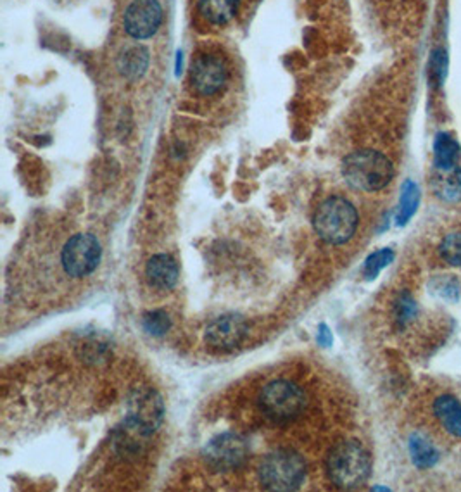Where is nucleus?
I'll use <instances>...</instances> for the list:
<instances>
[{"mask_svg": "<svg viewBox=\"0 0 461 492\" xmlns=\"http://www.w3.org/2000/svg\"><path fill=\"white\" fill-rule=\"evenodd\" d=\"M432 189L435 196L446 202H460L461 200V166L435 168L432 171Z\"/></svg>", "mask_w": 461, "mask_h": 492, "instance_id": "obj_12", "label": "nucleus"}, {"mask_svg": "<svg viewBox=\"0 0 461 492\" xmlns=\"http://www.w3.org/2000/svg\"><path fill=\"white\" fill-rule=\"evenodd\" d=\"M434 413L439 424L455 437H461V404L453 395H441L434 402Z\"/></svg>", "mask_w": 461, "mask_h": 492, "instance_id": "obj_15", "label": "nucleus"}, {"mask_svg": "<svg viewBox=\"0 0 461 492\" xmlns=\"http://www.w3.org/2000/svg\"><path fill=\"white\" fill-rule=\"evenodd\" d=\"M247 325L238 315H223L206 328V342L218 351H230L246 337Z\"/></svg>", "mask_w": 461, "mask_h": 492, "instance_id": "obj_11", "label": "nucleus"}, {"mask_svg": "<svg viewBox=\"0 0 461 492\" xmlns=\"http://www.w3.org/2000/svg\"><path fill=\"white\" fill-rule=\"evenodd\" d=\"M100 256L99 240L92 233H78L67 240L61 260L69 277L83 278L98 269Z\"/></svg>", "mask_w": 461, "mask_h": 492, "instance_id": "obj_7", "label": "nucleus"}, {"mask_svg": "<svg viewBox=\"0 0 461 492\" xmlns=\"http://www.w3.org/2000/svg\"><path fill=\"white\" fill-rule=\"evenodd\" d=\"M417 302L415 299L410 294H401L399 299L395 301V320L401 324V325H406L410 324L415 316H417Z\"/></svg>", "mask_w": 461, "mask_h": 492, "instance_id": "obj_24", "label": "nucleus"}, {"mask_svg": "<svg viewBox=\"0 0 461 492\" xmlns=\"http://www.w3.org/2000/svg\"><path fill=\"white\" fill-rule=\"evenodd\" d=\"M249 457V444L237 433H222L207 442L204 458L216 470H233Z\"/></svg>", "mask_w": 461, "mask_h": 492, "instance_id": "obj_8", "label": "nucleus"}, {"mask_svg": "<svg viewBox=\"0 0 461 492\" xmlns=\"http://www.w3.org/2000/svg\"><path fill=\"white\" fill-rule=\"evenodd\" d=\"M461 145L451 133H437L434 140V166L448 168L460 161Z\"/></svg>", "mask_w": 461, "mask_h": 492, "instance_id": "obj_17", "label": "nucleus"}, {"mask_svg": "<svg viewBox=\"0 0 461 492\" xmlns=\"http://www.w3.org/2000/svg\"><path fill=\"white\" fill-rule=\"evenodd\" d=\"M410 455L413 459V465L422 470L432 468L439 461V451L434 446V442L427 435L418 432L410 437Z\"/></svg>", "mask_w": 461, "mask_h": 492, "instance_id": "obj_18", "label": "nucleus"}, {"mask_svg": "<svg viewBox=\"0 0 461 492\" xmlns=\"http://www.w3.org/2000/svg\"><path fill=\"white\" fill-rule=\"evenodd\" d=\"M313 225L324 242L332 246L346 244L358 229L356 207L344 197H330L316 209Z\"/></svg>", "mask_w": 461, "mask_h": 492, "instance_id": "obj_3", "label": "nucleus"}, {"mask_svg": "<svg viewBox=\"0 0 461 492\" xmlns=\"http://www.w3.org/2000/svg\"><path fill=\"white\" fill-rule=\"evenodd\" d=\"M395 262V251L393 249H380L377 253H373L371 256H368V260L364 262V277L368 280L375 278L386 266H389Z\"/></svg>", "mask_w": 461, "mask_h": 492, "instance_id": "obj_22", "label": "nucleus"}, {"mask_svg": "<svg viewBox=\"0 0 461 492\" xmlns=\"http://www.w3.org/2000/svg\"><path fill=\"white\" fill-rule=\"evenodd\" d=\"M147 67H149V51L142 45L127 49L118 59L120 73L129 80H138L140 76L145 74Z\"/></svg>", "mask_w": 461, "mask_h": 492, "instance_id": "obj_16", "label": "nucleus"}, {"mask_svg": "<svg viewBox=\"0 0 461 492\" xmlns=\"http://www.w3.org/2000/svg\"><path fill=\"white\" fill-rule=\"evenodd\" d=\"M163 23V9L158 0H133L125 12V30L135 40L151 38Z\"/></svg>", "mask_w": 461, "mask_h": 492, "instance_id": "obj_9", "label": "nucleus"}, {"mask_svg": "<svg viewBox=\"0 0 461 492\" xmlns=\"http://www.w3.org/2000/svg\"><path fill=\"white\" fill-rule=\"evenodd\" d=\"M171 327V322L168 318L165 311H152V313H147L144 316V328L145 332H149L151 335H163Z\"/></svg>", "mask_w": 461, "mask_h": 492, "instance_id": "obj_25", "label": "nucleus"}, {"mask_svg": "<svg viewBox=\"0 0 461 492\" xmlns=\"http://www.w3.org/2000/svg\"><path fill=\"white\" fill-rule=\"evenodd\" d=\"M439 254L451 266L461 268V233H449L439 246Z\"/></svg>", "mask_w": 461, "mask_h": 492, "instance_id": "obj_21", "label": "nucleus"}, {"mask_svg": "<svg viewBox=\"0 0 461 492\" xmlns=\"http://www.w3.org/2000/svg\"><path fill=\"white\" fill-rule=\"evenodd\" d=\"M318 342H320L322 346H325V348L332 344V333H330L327 325H322V327H320V332H318Z\"/></svg>", "mask_w": 461, "mask_h": 492, "instance_id": "obj_26", "label": "nucleus"}, {"mask_svg": "<svg viewBox=\"0 0 461 492\" xmlns=\"http://www.w3.org/2000/svg\"><path fill=\"white\" fill-rule=\"evenodd\" d=\"M420 204V189L415 182L406 180L401 189V199H399V209H397V225H406L417 213Z\"/></svg>", "mask_w": 461, "mask_h": 492, "instance_id": "obj_19", "label": "nucleus"}, {"mask_svg": "<svg viewBox=\"0 0 461 492\" xmlns=\"http://www.w3.org/2000/svg\"><path fill=\"white\" fill-rule=\"evenodd\" d=\"M342 176L355 191L377 192L391 184L395 166L382 152L362 149L346 156L342 161Z\"/></svg>", "mask_w": 461, "mask_h": 492, "instance_id": "obj_1", "label": "nucleus"}, {"mask_svg": "<svg viewBox=\"0 0 461 492\" xmlns=\"http://www.w3.org/2000/svg\"><path fill=\"white\" fill-rule=\"evenodd\" d=\"M145 273H147L149 284L158 289H163V291L173 289L180 277L178 264L168 254H158V256L151 258L147 262Z\"/></svg>", "mask_w": 461, "mask_h": 492, "instance_id": "obj_13", "label": "nucleus"}, {"mask_svg": "<svg viewBox=\"0 0 461 492\" xmlns=\"http://www.w3.org/2000/svg\"><path fill=\"white\" fill-rule=\"evenodd\" d=\"M229 83V65L220 52H200L191 67V85L200 98L218 96Z\"/></svg>", "mask_w": 461, "mask_h": 492, "instance_id": "obj_6", "label": "nucleus"}, {"mask_svg": "<svg viewBox=\"0 0 461 492\" xmlns=\"http://www.w3.org/2000/svg\"><path fill=\"white\" fill-rule=\"evenodd\" d=\"M240 0H199L200 18L213 27H225L235 18Z\"/></svg>", "mask_w": 461, "mask_h": 492, "instance_id": "obj_14", "label": "nucleus"}, {"mask_svg": "<svg viewBox=\"0 0 461 492\" xmlns=\"http://www.w3.org/2000/svg\"><path fill=\"white\" fill-rule=\"evenodd\" d=\"M430 293L442 301L457 302L460 299V280L455 275H435L430 280Z\"/></svg>", "mask_w": 461, "mask_h": 492, "instance_id": "obj_20", "label": "nucleus"}, {"mask_svg": "<svg viewBox=\"0 0 461 492\" xmlns=\"http://www.w3.org/2000/svg\"><path fill=\"white\" fill-rule=\"evenodd\" d=\"M371 458L356 441L339 442L330 449L327 473L332 484L340 489H358L368 480Z\"/></svg>", "mask_w": 461, "mask_h": 492, "instance_id": "obj_2", "label": "nucleus"}, {"mask_svg": "<svg viewBox=\"0 0 461 492\" xmlns=\"http://www.w3.org/2000/svg\"><path fill=\"white\" fill-rule=\"evenodd\" d=\"M306 477V465L294 451L280 449L263 459L260 479L268 491H296Z\"/></svg>", "mask_w": 461, "mask_h": 492, "instance_id": "obj_4", "label": "nucleus"}, {"mask_svg": "<svg viewBox=\"0 0 461 492\" xmlns=\"http://www.w3.org/2000/svg\"><path fill=\"white\" fill-rule=\"evenodd\" d=\"M306 406V395L296 384L287 380L270 382L260 394V408L264 415L278 424L291 422Z\"/></svg>", "mask_w": 461, "mask_h": 492, "instance_id": "obj_5", "label": "nucleus"}, {"mask_svg": "<svg viewBox=\"0 0 461 492\" xmlns=\"http://www.w3.org/2000/svg\"><path fill=\"white\" fill-rule=\"evenodd\" d=\"M165 406L154 391H137L129 404V422L140 428L145 435H151L163 420Z\"/></svg>", "mask_w": 461, "mask_h": 492, "instance_id": "obj_10", "label": "nucleus"}, {"mask_svg": "<svg viewBox=\"0 0 461 492\" xmlns=\"http://www.w3.org/2000/svg\"><path fill=\"white\" fill-rule=\"evenodd\" d=\"M448 74V52L444 49H437L430 58V80L434 85L441 87Z\"/></svg>", "mask_w": 461, "mask_h": 492, "instance_id": "obj_23", "label": "nucleus"}]
</instances>
